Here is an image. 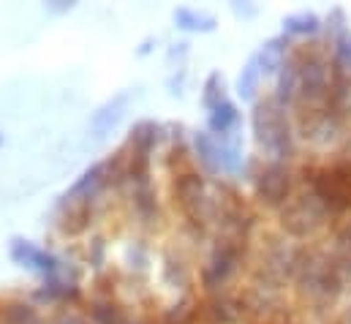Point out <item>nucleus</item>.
<instances>
[{
	"mask_svg": "<svg viewBox=\"0 0 351 324\" xmlns=\"http://www.w3.org/2000/svg\"><path fill=\"white\" fill-rule=\"evenodd\" d=\"M289 38L280 33V36H275V38H269V41H264L262 49L254 55L256 58V63H259V69H262V77L267 74H278L280 71V66H283V60L289 58Z\"/></svg>",
	"mask_w": 351,
	"mask_h": 324,
	"instance_id": "ddd939ff",
	"label": "nucleus"
},
{
	"mask_svg": "<svg viewBox=\"0 0 351 324\" xmlns=\"http://www.w3.org/2000/svg\"><path fill=\"white\" fill-rule=\"evenodd\" d=\"M218 148H221V172L226 174H237L243 169V142L240 137H226V139H218Z\"/></svg>",
	"mask_w": 351,
	"mask_h": 324,
	"instance_id": "aec40b11",
	"label": "nucleus"
},
{
	"mask_svg": "<svg viewBox=\"0 0 351 324\" xmlns=\"http://www.w3.org/2000/svg\"><path fill=\"white\" fill-rule=\"evenodd\" d=\"M191 142H193L196 161L204 166V172L221 174V148H218V139L210 131H196Z\"/></svg>",
	"mask_w": 351,
	"mask_h": 324,
	"instance_id": "dca6fc26",
	"label": "nucleus"
},
{
	"mask_svg": "<svg viewBox=\"0 0 351 324\" xmlns=\"http://www.w3.org/2000/svg\"><path fill=\"white\" fill-rule=\"evenodd\" d=\"M319 30H322V19L313 11H297V14L283 16V36L286 38H291V36H313Z\"/></svg>",
	"mask_w": 351,
	"mask_h": 324,
	"instance_id": "6ab92c4d",
	"label": "nucleus"
},
{
	"mask_svg": "<svg viewBox=\"0 0 351 324\" xmlns=\"http://www.w3.org/2000/svg\"><path fill=\"white\" fill-rule=\"evenodd\" d=\"M297 71H300V93H297V98L302 104H308L311 112L327 106L330 63L316 52H302V55H297Z\"/></svg>",
	"mask_w": 351,
	"mask_h": 324,
	"instance_id": "39448f33",
	"label": "nucleus"
},
{
	"mask_svg": "<svg viewBox=\"0 0 351 324\" xmlns=\"http://www.w3.org/2000/svg\"><path fill=\"white\" fill-rule=\"evenodd\" d=\"M254 137L256 145L269 161H289L294 156V128L289 123L286 106L278 104L275 98H262L254 106Z\"/></svg>",
	"mask_w": 351,
	"mask_h": 324,
	"instance_id": "f257e3e1",
	"label": "nucleus"
},
{
	"mask_svg": "<svg viewBox=\"0 0 351 324\" xmlns=\"http://www.w3.org/2000/svg\"><path fill=\"white\" fill-rule=\"evenodd\" d=\"M221 101H226V95H223V77H221V71H213V74L204 80L202 104H204V109H207V112H213Z\"/></svg>",
	"mask_w": 351,
	"mask_h": 324,
	"instance_id": "bb28decb",
	"label": "nucleus"
},
{
	"mask_svg": "<svg viewBox=\"0 0 351 324\" xmlns=\"http://www.w3.org/2000/svg\"><path fill=\"white\" fill-rule=\"evenodd\" d=\"M69 210L63 213L60 218V229L69 235V238H77L82 232H88L90 221H93V205L85 199H77V202H66Z\"/></svg>",
	"mask_w": 351,
	"mask_h": 324,
	"instance_id": "f3484780",
	"label": "nucleus"
},
{
	"mask_svg": "<svg viewBox=\"0 0 351 324\" xmlns=\"http://www.w3.org/2000/svg\"><path fill=\"white\" fill-rule=\"evenodd\" d=\"M207 126H210V134L215 137V139H226V137H234L237 134V128H240V109H237V104L234 101H221L213 112H210V120H207Z\"/></svg>",
	"mask_w": 351,
	"mask_h": 324,
	"instance_id": "9b49d317",
	"label": "nucleus"
},
{
	"mask_svg": "<svg viewBox=\"0 0 351 324\" xmlns=\"http://www.w3.org/2000/svg\"><path fill=\"white\" fill-rule=\"evenodd\" d=\"M8 256H11L14 264H19L25 270H33V273H41L44 278H52V275H58L63 270V264H60V259L55 253L38 248V245L25 240V238H11Z\"/></svg>",
	"mask_w": 351,
	"mask_h": 324,
	"instance_id": "1a4fd4ad",
	"label": "nucleus"
},
{
	"mask_svg": "<svg viewBox=\"0 0 351 324\" xmlns=\"http://www.w3.org/2000/svg\"><path fill=\"white\" fill-rule=\"evenodd\" d=\"M161 134H164V128L156 120H139L128 131V145L125 148L139 150V153H153V148L161 142Z\"/></svg>",
	"mask_w": 351,
	"mask_h": 324,
	"instance_id": "a211bd4d",
	"label": "nucleus"
},
{
	"mask_svg": "<svg viewBox=\"0 0 351 324\" xmlns=\"http://www.w3.org/2000/svg\"><path fill=\"white\" fill-rule=\"evenodd\" d=\"M3 322L5 324H44L38 311L27 303H8L3 311Z\"/></svg>",
	"mask_w": 351,
	"mask_h": 324,
	"instance_id": "a878e982",
	"label": "nucleus"
},
{
	"mask_svg": "<svg viewBox=\"0 0 351 324\" xmlns=\"http://www.w3.org/2000/svg\"><path fill=\"white\" fill-rule=\"evenodd\" d=\"M128 262H131V267L145 270V267H147V253H145V248H142V245L128 248Z\"/></svg>",
	"mask_w": 351,
	"mask_h": 324,
	"instance_id": "7c9ffc66",
	"label": "nucleus"
},
{
	"mask_svg": "<svg viewBox=\"0 0 351 324\" xmlns=\"http://www.w3.org/2000/svg\"><path fill=\"white\" fill-rule=\"evenodd\" d=\"M175 199L185 218L193 227H204L215 216V202L207 194V183L199 172H177L175 174Z\"/></svg>",
	"mask_w": 351,
	"mask_h": 324,
	"instance_id": "20e7f679",
	"label": "nucleus"
},
{
	"mask_svg": "<svg viewBox=\"0 0 351 324\" xmlns=\"http://www.w3.org/2000/svg\"><path fill=\"white\" fill-rule=\"evenodd\" d=\"M335 264L343 275V281L351 278V221H346L335 235Z\"/></svg>",
	"mask_w": 351,
	"mask_h": 324,
	"instance_id": "412c9836",
	"label": "nucleus"
},
{
	"mask_svg": "<svg viewBox=\"0 0 351 324\" xmlns=\"http://www.w3.org/2000/svg\"><path fill=\"white\" fill-rule=\"evenodd\" d=\"M106 185V174H104V161L93 163L90 169H85L80 174V180L66 191V202H77V199H85V202H93V196Z\"/></svg>",
	"mask_w": 351,
	"mask_h": 324,
	"instance_id": "f8f14e48",
	"label": "nucleus"
},
{
	"mask_svg": "<svg viewBox=\"0 0 351 324\" xmlns=\"http://www.w3.org/2000/svg\"><path fill=\"white\" fill-rule=\"evenodd\" d=\"M232 11H234L237 16H245V19L256 16V5H251V3H232Z\"/></svg>",
	"mask_w": 351,
	"mask_h": 324,
	"instance_id": "2f4dec72",
	"label": "nucleus"
},
{
	"mask_svg": "<svg viewBox=\"0 0 351 324\" xmlns=\"http://www.w3.org/2000/svg\"><path fill=\"white\" fill-rule=\"evenodd\" d=\"M164 278H167V284H172V286H185V281H188V270H185L182 259H175V253H167Z\"/></svg>",
	"mask_w": 351,
	"mask_h": 324,
	"instance_id": "cd10ccee",
	"label": "nucleus"
},
{
	"mask_svg": "<svg viewBox=\"0 0 351 324\" xmlns=\"http://www.w3.org/2000/svg\"><path fill=\"white\" fill-rule=\"evenodd\" d=\"M297 93H300V71H297V55H289L278 71V84H275V101L289 106L297 101Z\"/></svg>",
	"mask_w": 351,
	"mask_h": 324,
	"instance_id": "4468645a",
	"label": "nucleus"
},
{
	"mask_svg": "<svg viewBox=\"0 0 351 324\" xmlns=\"http://www.w3.org/2000/svg\"><path fill=\"white\" fill-rule=\"evenodd\" d=\"M294 281L300 286V292L316 303H332L341 292H343V275L335 264V256L327 253H300L297 267H294Z\"/></svg>",
	"mask_w": 351,
	"mask_h": 324,
	"instance_id": "f03ea898",
	"label": "nucleus"
},
{
	"mask_svg": "<svg viewBox=\"0 0 351 324\" xmlns=\"http://www.w3.org/2000/svg\"><path fill=\"white\" fill-rule=\"evenodd\" d=\"M243 251H245V243L243 240H232V238H218V243L210 253V262L204 264V273H202V284L204 289H218L223 286L232 273L237 270L240 259H243Z\"/></svg>",
	"mask_w": 351,
	"mask_h": 324,
	"instance_id": "0eeeda50",
	"label": "nucleus"
},
{
	"mask_svg": "<svg viewBox=\"0 0 351 324\" xmlns=\"http://www.w3.org/2000/svg\"><path fill=\"white\" fill-rule=\"evenodd\" d=\"M311 191L330 216H341L351 210V163H335L313 172Z\"/></svg>",
	"mask_w": 351,
	"mask_h": 324,
	"instance_id": "7ed1b4c3",
	"label": "nucleus"
},
{
	"mask_svg": "<svg viewBox=\"0 0 351 324\" xmlns=\"http://www.w3.org/2000/svg\"><path fill=\"white\" fill-rule=\"evenodd\" d=\"M0 148H3V134H0Z\"/></svg>",
	"mask_w": 351,
	"mask_h": 324,
	"instance_id": "e433bc0d",
	"label": "nucleus"
},
{
	"mask_svg": "<svg viewBox=\"0 0 351 324\" xmlns=\"http://www.w3.org/2000/svg\"><path fill=\"white\" fill-rule=\"evenodd\" d=\"M60 324H90L88 319H82V316H74V314H69V316H63Z\"/></svg>",
	"mask_w": 351,
	"mask_h": 324,
	"instance_id": "f704fd0d",
	"label": "nucleus"
},
{
	"mask_svg": "<svg viewBox=\"0 0 351 324\" xmlns=\"http://www.w3.org/2000/svg\"><path fill=\"white\" fill-rule=\"evenodd\" d=\"M327 33H330L332 41H338L341 36L349 33V27H346V11L343 8H332L330 11V16H327Z\"/></svg>",
	"mask_w": 351,
	"mask_h": 324,
	"instance_id": "c756f323",
	"label": "nucleus"
},
{
	"mask_svg": "<svg viewBox=\"0 0 351 324\" xmlns=\"http://www.w3.org/2000/svg\"><path fill=\"white\" fill-rule=\"evenodd\" d=\"M74 8V3H63V0H58V3H47V11H71Z\"/></svg>",
	"mask_w": 351,
	"mask_h": 324,
	"instance_id": "72a5a7b5",
	"label": "nucleus"
},
{
	"mask_svg": "<svg viewBox=\"0 0 351 324\" xmlns=\"http://www.w3.org/2000/svg\"><path fill=\"white\" fill-rule=\"evenodd\" d=\"M90 262L93 267H98L104 262V240H93V251H90Z\"/></svg>",
	"mask_w": 351,
	"mask_h": 324,
	"instance_id": "473e14b6",
	"label": "nucleus"
},
{
	"mask_svg": "<svg viewBox=\"0 0 351 324\" xmlns=\"http://www.w3.org/2000/svg\"><path fill=\"white\" fill-rule=\"evenodd\" d=\"M243 303L234 297H215L213 300V316L221 324H237L243 319Z\"/></svg>",
	"mask_w": 351,
	"mask_h": 324,
	"instance_id": "393cba45",
	"label": "nucleus"
},
{
	"mask_svg": "<svg viewBox=\"0 0 351 324\" xmlns=\"http://www.w3.org/2000/svg\"><path fill=\"white\" fill-rule=\"evenodd\" d=\"M90 316H93V322L95 324H125L123 308H120L112 297L93 300V303H90Z\"/></svg>",
	"mask_w": 351,
	"mask_h": 324,
	"instance_id": "5701e85b",
	"label": "nucleus"
},
{
	"mask_svg": "<svg viewBox=\"0 0 351 324\" xmlns=\"http://www.w3.org/2000/svg\"><path fill=\"white\" fill-rule=\"evenodd\" d=\"M291 188H294V180H291V172L286 163L269 161L254 177L256 199L267 207H283L291 196Z\"/></svg>",
	"mask_w": 351,
	"mask_h": 324,
	"instance_id": "6e6552de",
	"label": "nucleus"
},
{
	"mask_svg": "<svg viewBox=\"0 0 351 324\" xmlns=\"http://www.w3.org/2000/svg\"><path fill=\"white\" fill-rule=\"evenodd\" d=\"M259 80H262V69H259V63H256V58H251L245 66H243V71H240V77H237V95L243 98V101H251L254 95H256V90H259Z\"/></svg>",
	"mask_w": 351,
	"mask_h": 324,
	"instance_id": "4be33fe9",
	"label": "nucleus"
},
{
	"mask_svg": "<svg viewBox=\"0 0 351 324\" xmlns=\"http://www.w3.org/2000/svg\"><path fill=\"white\" fill-rule=\"evenodd\" d=\"M332 63L351 74V33L341 36L338 41H332Z\"/></svg>",
	"mask_w": 351,
	"mask_h": 324,
	"instance_id": "c85d7f7f",
	"label": "nucleus"
},
{
	"mask_svg": "<svg viewBox=\"0 0 351 324\" xmlns=\"http://www.w3.org/2000/svg\"><path fill=\"white\" fill-rule=\"evenodd\" d=\"M175 25L180 30H191V33H213L218 27L215 14L202 11V8H191V5H180L175 8Z\"/></svg>",
	"mask_w": 351,
	"mask_h": 324,
	"instance_id": "2eb2a0df",
	"label": "nucleus"
},
{
	"mask_svg": "<svg viewBox=\"0 0 351 324\" xmlns=\"http://www.w3.org/2000/svg\"><path fill=\"white\" fill-rule=\"evenodd\" d=\"M134 207H136V213H139L145 221H150V218L158 216L156 191H153L150 183H139V185H134Z\"/></svg>",
	"mask_w": 351,
	"mask_h": 324,
	"instance_id": "b1692460",
	"label": "nucleus"
},
{
	"mask_svg": "<svg viewBox=\"0 0 351 324\" xmlns=\"http://www.w3.org/2000/svg\"><path fill=\"white\" fill-rule=\"evenodd\" d=\"M150 47H153V38H147V41L139 47V55H147V52H150Z\"/></svg>",
	"mask_w": 351,
	"mask_h": 324,
	"instance_id": "c9c22d12",
	"label": "nucleus"
},
{
	"mask_svg": "<svg viewBox=\"0 0 351 324\" xmlns=\"http://www.w3.org/2000/svg\"><path fill=\"white\" fill-rule=\"evenodd\" d=\"M131 98H134V93H131V90H123V93L112 95L101 109L93 112V117H90V134H93V139H104V137L123 120V115H125Z\"/></svg>",
	"mask_w": 351,
	"mask_h": 324,
	"instance_id": "9d476101",
	"label": "nucleus"
},
{
	"mask_svg": "<svg viewBox=\"0 0 351 324\" xmlns=\"http://www.w3.org/2000/svg\"><path fill=\"white\" fill-rule=\"evenodd\" d=\"M330 218V213L324 210V205L313 196V191L297 196V199H289L280 210V227L294 235V238H308L313 235L316 229L324 227V221Z\"/></svg>",
	"mask_w": 351,
	"mask_h": 324,
	"instance_id": "423d86ee",
	"label": "nucleus"
}]
</instances>
